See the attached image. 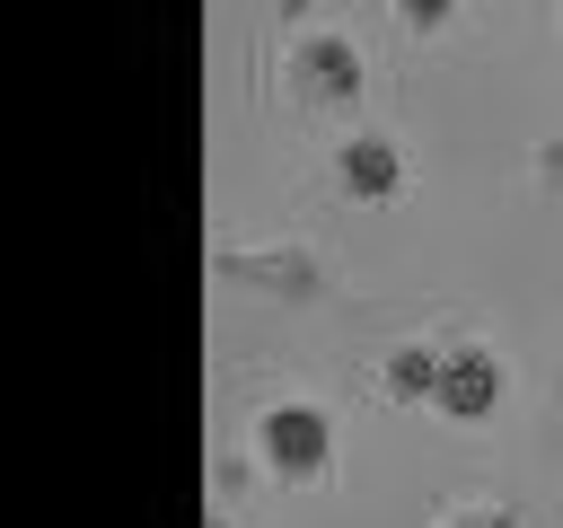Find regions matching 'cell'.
Instances as JSON below:
<instances>
[{
	"label": "cell",
	"mask_w": 563,
	"mask_h": 528,
	"mask_svg": "<svg viewBox=\"0 0 563 528\" xmlns=\"http://www.w3.org/2000/svg\"><path fill=\"white\" fill-rule=\"evenodd\" d=\"M343 176L378 194V185H396V150H387V141H352V150H343Z\"/></svg>",
	"instance_id": "277c9868"
},
{
	"label": "cell",
	"mask_w": 563,
	"mask_h": 528,
	"mask_svg": "<svg viewBox=\"0 0 563 528\" xmlns=\"http://www.w3.org/2000/svg\"><path fill=\"white\" fill-rule=\"evenodd\" d=\"M264 449H273L282 466H317V458H325V422H317L308 405H290V414L264 422Z\"/></svg>",
	"instance_id": "6da1fadb"
},
{
	"label": "cell",
	"mask_w": 563,
	"mask_h": 528,
	"mask_svg": "<svg viewBox=\"0 0 563 528\" xmlns=\"http://www.w3.org/2000/svg\"><path fill=\"white\" fill-rule=\"evenodd\" d=\"M457 528H501V519H457Z\"/></svg>",
	"instance_id": "8992f818"
},
{
	"label": "cell",
	"mask_w": 563,
	"mask_h": 528,
	"mask_svg": "<svg viewBox=\"0 0 563 528\" xmlns=\"http://www.w3.org/2000/svg\"><path fill=\"white\" fill-rule=\"evenodd\" d=\"M493 387H501V378H493V361H484V352H449L440 396H449L457 414H484V405H493Z\"/></svg>",
	"instance_id": "7a4b0ae2"
},
{
	"label": "cell",
	"mask_w": 563,
	"mask_h": 528,
	"mask_svg": "<svg viewBox=\"0 0 563 528\" xmlns=\"http://www.w3.org/2000/svg\"><path fill=\"white\" fill-rule=\"evenodd\" d=\"M396 9H405L413 26H431V18H449V0H396Z\"/></svg>",
	"instance_id": "5b68a950"
},
{
	"label": "cell",
	"mask_w": 563,
	"mask_h": 528,
	"mask_svg": "<svg viewBox=\"0 0 563 528\" xmlns=\"http://www.w3.org/2000/svg\"><path fill=\"white\" fill-rule=\"evenodd\" d=\"M299 70H308V88H352L361 62H352L343 35H308V44H299Z\"/></svg>",
	"instance_id": "3957f363"
}]
</instances>
